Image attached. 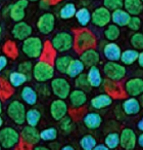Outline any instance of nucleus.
I'll return each mask as SVG.
<instances>
[{
    "label": "nucleus",
    "mask_w": 143,
    "mask_h": 150,
    "mask_svg": "<svg viewBox=\"0 0 143 150\" xmlns=\"http://www.w3.org/2000/svg\"><path fill=\"white\" fill-rule=\"evenodd\" d=\"M50 43L56 52L63 54V52L70 50L75 46V37L70 32L61 31L56 33L52 37Z\"/></svg>",
    "instance_id": "nucleus-4"
},
{
    "label": "nucleus",
    "mask_w": 143,
    "mask_h": 150,
    "mask_svg": "<svg viewBox=\"0 0 143 150\" xmlns=\"http://www.w3.org/2000/svg\"><path fill=\"white\" fill-rule=\"evenodd\" d=\"M41 120V112L36 108H31L27 110V115H26V122L27 125H32V127H37Z\"/></svg>",
    "instance_id": "nucleus-35"
},
{
    "label": "nucleus",
    "mask_w": 143,
    "mask_h": 150,
    "mask_svg": "<svg viewBox=\"0 0 143 150\" xmlns=\"http://www.w3.org/2000/svg\"><path fill=\"white\" fill-rule=\"evenodd\" d=\"M103 86L105 92L108 95H110L112 98L116 97L118 99H121V98H124L125 95H127L126 92H125L124 86H121V83H119L118 81H112V80L105 78L103 80Z\"/></svg>",
    "instance_id": "nucleus-20"
},
{
    "label": "nucleus",
    "mask_w": 143,
    "mask_h": 150,
    "mask_svg": "<svg viewBox=\"0 0 143 150\" xmlns=\"http://www.w3.org/2000/svg\"><path fill=\"white\" fill-rule=\"evenodd\" d=\"M29 6V0H19L11 4L9 18L15 23L23 22L26 17V8Z\"/></svg>",
    "instance_id": "nucleus-15"
},
{
    "label": "nucleus",
    "mask_w": 143,
    "mask_h": 150,
    "mask_svg": "<svg viewBox=\"0 0 143 150\" xmlns=\"http://www.w3.org/2000/svg\"><path fill=\"white\" fill-rule=\"evenodd\" d=\"M4 125V119H3V117L1 116L0 117V127H3Z\"/></svg>",
    "instance_id": "nucleus-59"
},
{
    "label": "nucleus",
    "mask_w": 143,
    "mask_h": 150,
    "mask_svg": "<svg viewBox=\"0 0 143 150\" xmlns=\"http://www.w3.org/2000/svg\"><path fill=\"white\" fill-rule=\"evenodd\" d=\"M142 32H143V27H142Z\"/></svg>",
    "instance_id": "nucleus-61"
},
{
    "label": "nucleus",
    "mask_w": 143,
    "mask_h": 150,
    "mask_svg": "<svg viewBox=\"0 0 143 150\" xmlns=\"http://www.w3.org/2000/svg\"><path fill=\"white\" fill-rule=\"evenodd\" d=\"M90 3L91 2H90V1H87V0H86V1H80V5H81V7H87Z\"/></svg>",
    "instance_id": "nucleus-58"
},
{
    "label": "nucleus",
    "mask_w": 143,
    "mask_h": 150,
    "mask_svg": "<svg viewBox=\"0 0 143 150\" xmlns=\"http://www.w3.org/2000/svg\"><path fill=\"white\" fill-rule=\"evenodd\" d=\"M122 52V48L116 42H106L102 46V54H103L104 58L107 61H110V62H119V61H121Z\"/></svg>",
    "instance_id": "nucleus-16"
},
{
    "label": "nucleus",
    "mask_w": 143,
    "mask_h": 150,
    "mask_svg": "<svg viewBox=\"0 0 143 150\" xmlns=\"http://www.w3.org/2000/svg\"><path fill=\"white\" fill-rule=\"evenodd\" d=\"M33 68H34V65L31 61H24V62H22L17 66V70L20 72L27 75L29 81L33 78Z\"/></svg>",
    "instance_id": "nucleus-41"
},
{
    "label": "nucleus",
    "mask_w": 143,
    "mask_h": 150,
    "mask_svg": "<svg viewBox=\"0 0 143 150\" xmlns=\"http://www.w3.org/2000/svg\"><path fill=\"white\" fill-rule=\"evenodd\" d=\"M86 66L84 65V63L82 62L80 59H73L70 62V66L66 71V75L70 78H77L79 75H81L82 73H84Z\"/></svg>",
    "instance_id": "nucleus-27"
},
{
    "label": "nucleus",
    "mask_w": 143,
    "mask_h": 150,
    "mask_svg": "<svg viewBox=\"0 0 143 150\" xmlns=\"http://www.w3.org/2000/svg\"><path fill=\"white\" fill-rule=\"evenodd\" d=\"M7 80H8V82L10 83V86H13V88H20V86H23L26 82L29 81L27 75L20 72L19 70L11 71V72L8 74Z\"/></svg>",
    "instance_id": "nucleus-29"
},
{
    "label": "nucleus",
    "mask_w": 143,
    "mask_h": 150,
    "mask_svg": "<svg viewBox=\"0 0 143 150\" xmlns=\"http://www.w3.org/2000/svg\"><path fill=\"white\" fill-rule=\"evenodd\" d=\"M34 150H48V147L46 146H43V145H35L34 146Z\"/></svg>",
    "instance_id": "nucleus-57"
},
{
    "label": "nucleus",
    "mask_w": 143,
    "mask_h": 150,
    "mask_svg": "<svg viewBox=\"0 0 143 150\" xmlns=\"http://www.w3.org/2000/svg\"><path fill=\"white\" fill-rule=\"evenodd\" d=\"M78 9L76 5L72 2H66L60 6L58 11V17L61 20H70L74 17H76Z\"/></svg>",
    "instance_id": "nucleus-30"
},
{
    "label": "nucleus",
    "mask_w": 143,
    "mask_h": 150,
    "mask_svg": "<svg viewBox=\"0 0 143 150\" xmlns=\"http://www.w3.org/2000/svg\"><path fill=\"white\" fill-rule=\"evenodd\" d=\"M137 129L140 132H143V116L140 118V120L137 122Z\"/></svg>",
    "instance_id": "nucleus-56"
},
{
    "label": "nucleus",
    "mask_w": 143,
    "mask_h": 150,
    "mask_svg": "<svg viewBox=\"0 0 143 150\" xmlns=\"http://www.w3.org/2000/svg\"><path fill=\"white\" fill-rule=\"evenodd\" d=\"M103 6L112 13L118 9L124 8V1L123 0H104Z\"/></svg>",
    "instance_id": "nucleus-43"
},
{
    "label": "nucleus",
    "mask_w": 143,
    "mask_h": 150,
    "mask_svg": "<svg viewBox=\"0 0 143 150\" xmlns=\"http://www.w3.org/2000/svg\"><path fill=\"white\" fill-rule=\"evenodd\" d=\"M21 99L23 102L30 106H34L38 102V93L36 88L30 86H26L21 91Z\"/></svg>",
    "instance_id": "nucleus-25"
},
{
    "label": "nucleus",
    "mask_w": 143,
    "mask_h": 150,
    "mask_svg": "<svg viewBox=\"0 0 143 150\" xmlns=\"http://www.w3.org/2000/svg\"><path fill=\"white\" fill-rule=\"evenodd\" d=\"M79 59L88 68L93 66H97L100 63V54L95 48H89V50H84L83 52L80 54Z\"/></svg>",
    "instance_id": "nucleus-19"
},
{
    "label": "nucleus",
    "mask_w": 143,
    "mask_h": 150,
    "mask_svg": "<svg viewBox=\"0 0 143 150\" xmlns=\"http://www.w3.org/2000/svg\"><path fill=\"white\" fill-rule=\"evenodd\" d=\"M94 150H110L108 148V146L105 143H100V144H96V146L94 147Z\"/></svg>",
    "instance_id": "nucleus-50"
},
{
    "label": "nucleus",
    "mask_w": 143,
    "mask_h": 150,
    "mask_svg": "<svg viewBox=\"0 0 143 150\" xmlns=\"http://www.w3.org/2000/svg\"><path fill=\"white\" fill-rule=\"evenodd\" d=\"M137 144H138L141 148H143V132L138 136V138H137Z\"/></svg>",
    "instance_id": "nucleus-54"
},
{
    "label": "nucleus",
    "mask_w": 143,
    "mask_h": 150,
    "mask_svg": "<svg viewBox=\"0 0 143 150\" xmlns=\"http://www.w3.org/2000/svg\"><path fill=\"white\" fill-rule=\"evenodd\" d=\"M87 78L90 86L92 88H97L103 84V77H102L101 71L97 66H93L88 68L87 71Z\"/></svg>",
    "instance_id": "nucleus-23"
},
{
    "label": "nucleus",
    "mask_w": 143,
    "mask_h": 150,
    "mask_svg": "<svg viewBox=\"0 0 143 150\" xmlns=\"http://www.w3.org/2000/svg\"><path fill=\"white\" fill-rule=\"evenodd\" d=\"M11 94H13V86H10L8 80H5V78H1V97L5 99Z\"/></svg>",
    "instance_id": "nucleus-45"
},
{
    "label": "nucleus",
    "mask_w": 143,
    "mask_h": 150,
    "mask_svg": "<svg viewBox=\"0 0 143 150\" xmlns=\"http://www.w3.org/2000/svg\"><path fill=\"white\" fill-rule=\"evenodd\" d=\"M112 22V11H108L103 5L98 6L92 11L91 23L98 28L107 27Z\"/></svg>",
    "instance_id": "nucleus-9"
},
{
    "label": "nucleus",
    "mask_w": 143,
    "mask_h": 150,
    "mask_svg": "<svg viewBox=\"0 0 143 150\" xmlns=\"http://www.w3.org/2000/svg\"><path fill=\"white\" fill-rule=\"evenodd\" d=\"M50 115L56 121H59L68 113V105L62 99L53 100L50 104Z\"/></svg>",
    "instance_id": "nucleus-13"
},
{
    "label": "nucleus",
    "mask_w": 143,
    "mask_h": 150,
    "mask_svg": "<svg viewBox=\"0 0 143 150\" xmlns=\"http://www.w3.org/2000/svg\"><path fill=\"white\" fill-rule=\"evenodd\" d=\"M75 86L77 88H79V90H82L86 93L90 92L92 88L89 81H88L87 74H85V73H82L77 78H75Z\"/></svg>",
    "instance_id": "nucleus-39"
},
{
    "label": "nucleus",
    "mask_w": 143,
    "mask_h": 150,
    "mask_svg": "<svg viewBox=\"0 0 143 150\" xmlns=\"http://www.w3.org/2000/svg\"><path fill=\"white\" fill-rule=\"evenodd\" d=\"M32 33H33V28L30 26L26 22H20V23H15L13 25V29H11V34L17 40L24 41L27 38L31 37Z\"/></svg>",
    "instance_id": "nucleus-17"
},
{
    "label": "nucleus",
    "mask_w": 143,
    "mask_h": 150,
    "mask_svg": "<svg viewBox=\"0 0 143 150\" xmlns=\"http://www.w3.org/2000/svg\"><path fill=\"white\" fill-rule=\"evenodd\" d=\"M38 31L43 35H49L55 28V16L52 13H44L38 18L37 23Z\"/></svg>",
    "instance_id": "nucleus-10"
},
{
    "label": "nucleus",
    "mask_w": 143,
    "mask_h": 150,
    "mask_svg": "<svg viewBox=\"0 0 143 150\" xmlns=\"http://www.w3.org/2000/svg\"><path fill=\"white\" fill-rule=\"evenodd\" d=\"M21 133L13 127H4L0 131V144L4 149H11L21 143Z\"/></svg>",
    "instance_id": "nucleus-5"
},
{
    "label": "nucleus",
    "mask_w": 143,
    "mask_h": 150,
    "mask_svg": "<svg viewBox=\"0 0 143 150\" xmlns=\"http://www.w3.org/2000/svg\"><path fill=\"white\" fill-rule=\"evenodd\" d=\"M130 43L134 50H143V32H135L130 38Z\"/></svg>",
    "instance_id": "nucleus-42"
},
{
    "label": "nucleus",
    "mask_w": 143,
    "mask_h": 150,
    "mask_svg": "<svg viewBox=\"0 0 143 150\" xmlns=\"http://www.w3.org/2000/svg\"><path fill=\"white\" fill-rule=\"evenodd\" d=\"M124 88L129 97H140L143 94V78H130L124 83Z\"/></svg>",
    "instance_id": "nucleus-14"
},
{
    "label": "nucleus",
    "mask_w": 143,
    "mask_h": 150,
    "mask_svg": "<svg viewBox=\"0 0 143 150\" xmlns=\"http://www.w3.org/2000/svg\"><path fill=\"white\" fill-rule=\"evenodd\" d=\"M21 137L22 141L28 146H35L41 141L40 132L37 129V127L29 125L23 127L21 131Z\"/></svg>",
    "instance_id": "nucleus-11"
},
{
    "label": "nucleus",
    "mask_w": 143,
    "mask_h": 150,
    "mask_svg": "<svg viewBox=\"0 0 143 150\" xmlns=\"http://www.w3.org/2000/svg\"><path fill=\"white\" fill-rule=\"evenodd\" d=\"M55 74V67L50 62L44 60H39L34 64L33 78L39 83H45L51 81Z\"/></svg>",
    "instance_id": "nucleus-2"
},
{
    "label": "nucleus",
    "mask_w": 143,
    "mask_h": 150,
    "mask_svg": "<svg viewBox=\"0 0 143 150\" xmlns=\"http://www.w3.org/2000/svg\"><path fill=\"white\" fill-rule=\"evenodd\" d=\"M96 144H97L96 139L90 134L83 136L79 141L80 147L83 150H94V147L96 146Z\"/></svg>",
    "instance_id": "nucleus-37"
},
{
    "label": "nucleus",
    "mask_w": 143,
    "mask_h": 150,
    "mask_svg": "<svg viewBox=\"0 0 143 150\" xmlns=\"http://www.w3.org/2000/svg\"><path fill=\"white\" fill-rule=\"evenodd\" d=\"M124 9L131 17L139 16L143 11L142 0H124Z\"/></svg>",
    "instance_id": "nucleus-28"
},
{
    "label": "nucleus",
    "mask_w": 143,
    "mask_h": 150,
    "mask_svg": "<svg viewBox=\"0 0 143 150\" xmlns=\"http://www.w3.org/2000/svg\"><path fill=\"white\" fill-rule=\"evenodd\" d=\"M11 4H13V3H10V4H7L6 6L3 7V9H2V16H3V17L9 16V13H10V9H11Z\"/></svg>",
    "instance_id": "nucleus-51"
},
{
    "label": "nucleus",
    "mask_w": 143,
    "mask_h": 150,
    "mask_svg": "<svg viewBox=\"0 0 143 150\" xmlns=\"http://www.w3.org/2000/svg\"><path fill=\"white\" fill-rule=\"evenodd\" d=\"M73 58L68 54H62V56H58L54 59V67L55 70L58 71L61 74H66V71L70 66V62H72Z\"/></svg>",
    "instance_id": "nucleus-31"
},
{
    "label": "nucleus",
    "mask_w": 143,
    "mask_h": 150,
    "mask_svg": "<svg viewBox=\"0 0 143 150\" xmlns=\"http://www.w3.org/2000/svg\"><path fill=\"white\" fill-rule=\"evenodd\" d=\"M138 50L134 48H128V50H123L122 56H121V63L125 66H131L138 61Z\"/></svg>",
    "instance_id": "nucleus-32"
},
{
    "label": "nucleus",
    "mask_w": 143,
    "mask_h": 150,
    "mask_svg": "<svg viewBox=\"0 0 143 150\" xmlns=\"http://www.w3.org/2000/svg\"><path fill=\"white\" fill-rule=\"evenodd\" d=\"M6 114L15 125H24L26 123V106L20 100H13L6 107Z\"/></svg>",
    "instance_id": "nucleus-6"
},
{
    "label": "nucleus",
    "mask_w": 143,
    "mask_h": 150,
    "mask_svg": "<svg viewBox=\"0 0 143 150\" xmlns=\"http://www.w3.org/2000/svg\"><path fill=\"white\" fill-rule=\"evenodd\" d=\"M137 63H138V65H139L140 68H143V50H141V52H139V57H138V61H137Z\"/></svg>",
    "instance_id": "nucleus-53"
},
{
    "label": "nucleus",
    "mask_w": 143,
    "mask_h": 150,
    "mask_svg": "<svg viewBox=\"0 0 143 150\" xmlns=\"http://www.w3.org/2000/svg\"><path fill=\"white\" fill-rule=\"evenodd\" d=\"M137 138L138 136L136 135L134 129L130 127H124L120 134V146L126 150L135 149L137 145Z\"/></svg>",
    "instance_id": "nucleus-12"
},
{
    "label": "nucleus",
    "mask_w": 143,
    "mask_h": 150,
    "mask_svg": "<svg viewBox=\"0 0 143 150\" xmlns=\"http://www.w3.org/2000/svg\"><path fill=\"white\" fill-rule=\"evenodd\" d=\"M50 88H51L52 94L58 99H62V100L68 99V96L72 92L70 83L63 77H54L50 81Z\"/></svg>",
    "instance_id": "nucleus-8"
},
{
    "label": "nucleus",
    "mask_w": 143,
    "mask_h": 150,
    "mask_svg": "<svg viewBox=\"0 0 143 150\" xmlns=\"http://www.w3.org/2000/svg\"><path fill=\"white\" fill-rule=\"evenodd\" d=\"M76 20H77L78 24L81 26L82 28H85L88 26V24L91 22L92 13L89 11L88 7H80L78 9L77 13H76Z\"/></svg>",
    "instance_id": "nucleus-33"
},
{
    "label": "nucleus",
    "mask_w": 143,
    "mask_h": 150,
    "mask_svg": "<svg viewBox=\"0 0 143 150\" xmlns=\"http://www.w3.org/2000/svg\"><path fill=\"white\" fill-rule=\"evenodd\" d=\"M143 23L142 20L139 16H134V17H131V20L128 24V28L131 31L134 32H139V30L142 29Z\"/></svg>",
    "instance_id": "nucleus-44"
},
{
    "label": "nucleus",
    "mask_w": 143,
    "mask_h": 150,
    "mask_svg": "<svg viewBox=\"0 0 143 150\" xmlns=\"http://www.w3.org/2000/svg\"><path fill=\"white\" fill-rule=\"evenodd\" d=\"M122 108L124 110L126 115H136L140 112L141 110V104L140 101L136 99V97H129L125 99L122 103Z\"/></svg>",
    "instance_id": "nucleus-22"
},
{
    "label": "nucleus",
    "mask_w": 143,
    "mask_h": 150,
    "mask_svg": "<svg viewBox=\"0 0 143 150\" xmlns=\"http://www.w3.org/2000/svg\"><path fill=\"white\" fill-rule=\"evenodd\" d=\"M104 143L110 149H116L120 146V134L116 132H112L107 134L104 138Z\"/></svg>",
    "instance_id": "nucleus-38"
},
{
    "label": "nucleus",
    "mask_w": 143,
    "mask_h": 150,
    "mask_svg": "<svg viewBox=\"0 0 143 150\" xmlns=\"http://www.w3.org/2000/svg\"><path fill=\"white\" fill-rule=\"evenodd\" d=\"M139 101H140V104H141V107L143 108V94L140 96V99H139Z\"/></svg>",
    "instance_id": "nucleus-60"
},
{
    "label": "nucleus",
    "mask_w": 143,
    "mask_h": 150,
    "mask_svg": "<svg viewBox=\"0 0 143 150\" xmlns=\"http://www.w3.org/2000/svg\"><path fill=\"white\" fill-rule=\"evenodd\" d=\"M88 97L86 92L82 90H79V88H75L70 92V96H68V101H70V106L73 107L74 109H78L81 108L82 106L87 103Z\"/></svg>",
    "instance_id": "nucleus-21"
},
{
    "label": "nucleus",
    "mask_w": 143,
    "mask_h": 150,
    "mask_svg": "<svg viewBox=\"0 0 143 150\" xmlns=\"http://www.w3.org/2000/svg\"><path fill=\"white\" fill-rule=\"evenodd\" d=\"M60 150H75V147L73 145H70V144H66V145L61 146Z\"/></svg>",
    "instance_id": "nucleus-55"
},
{
    "label": "nucleus",
    "mask_w": 143,
    "mask_h": 150,
    "mask_svg": "<svg viewBox=\"0 0 143 150\" xmlns=\"http://www.w3.org/2000/svg\"><path fill=\"white\" fill-rule=\"evenodd\" d=\"M112 101L114 99L110 95H108L107 93H103L94 96L90 101V106L95 110H102L110 107L112 104Z\"/></svg>",
    "instance_id": "nucleus-18"
},
{
    "label": "nucleus",
    "mask_w": 143,
    "mask_h": 150,
    "mask_svg": "<svg viewBox=\"0 0 143 150\" xmlns=\"http://www.w3.org/2000/svg\"><path fill=\"white\" fill-rule=\"evenodd\" d=\"M49 148H50V149L56 150V149H59V148H61V147H60V145H59V143H58V142L52 141V142H50Z\"/></svg>",
    "instance_id": "nucleus-52"
},
{
    "label": "nucleus",
    "mask_w": 143,
    "mask_h": 150,
    "mask_svg": "<svg viewBox=\"0 0 143 150\" xmlns=\"http://www.w3.org/2000/svg\"><path fill=\"white\" fill-rule=\"evenodd\" d=\"M7 64H8L7 57L4 56V54H1L0 56V71H4L7 67Z\"/></svg>",
    "instance_id": "nucleus-48"
},
{
    "label": "nucleus",
    "mask_w": 143,
    "mask_h": 150,
    "mask_svg": "<svg viewBox=\"0 0 143 150\" xmlns=\"http://www.w3.org/2000/svg\"><path fill=\"white\" fill-rule=\"evenodd\" d=\"M41 140L44 142H52L57 138V129L54 127H50L47 129H44L40 132Z\"/></svg>",
    "instance_id": "nucleus-40"
},
{
    "label": "nucleus",
    "mask_w": 143,
    "mask_h": 150,
    "mask_svg": "<svg viewBox=\"0 0 143 150\" xmlns=\"http://www.w3.org/2000/svg\"><path fill=\"white\" fill-rule=\"evenodd\" d=\"M97 45V39L93 32L83 28L81 30H77L75 33V50L77 52H83L84 50L89 48H95Z\"/></svg>",
    "instance_id": "nucleus-1"
},
{
    "label": "nucleus",
    "mask_w": 143,
    "mask_h": 150,
    "mask_svg": "<svg viewBox=\"0 0 143 150\" xmlns=\"http://www.w3.org/2000/svg\"><path fill=\"white\" fill-rule=\"evenodd\" d=\"M103 35L107 41L110 42H114L116 39H119L121 35V29L119 26L114 25V24H110L107 27L104 29L103 31Z\"/></svg>",
    "instance_id": "nucleus-34"
},
{
    "label": "nucleus",
    "mask_w": 143,
    "mask_h": 150,
    "mask_svg": "<svg viewBox=\"0 0 143 150\" xmlns=\"http://www.w3.org/2000/svg\"><path fill=\"white\" fill-rule=\"evenodd\" d=\"M75 127L76 125L74 123L73 118L68 115L64 116L61 120H59V129H61V132L64 135H70L75 129Z\"/></svg>",
    "instance_id": "nucleus-36"
},
{
    "label": "nucleus",
    "mask_w": 143,
    "mask_h": 150,
    "mask_svg": "<svg viewBox=\"0 0 143 150\" xmlns=\"http://www.w3.org/2000/svg\"><path fill=\"white\" fill-rule=\"evenodd\" d=\"M3 50H4L5 54H8V56L13 59H15V57L19 54L17 46H15V44L13 43V41H7L6 43L4 44V46H3Z\"/></svg>",
    "instance_id": "nucleus-46"
},
{
    "label": "nucleus",
    "mask_w": 143,
    "mask_h": 150,
    "mask_svg": "<svg viewBox=\"0 0 143 150\" xmlns=\"http://www.w3.org/2000/svg\"><path fill=\"white\" fill-rule=\"evenodd\" d=\"M45 44L38 36H33L24 40L22 43V52L29 59H39L42 57Z\"/></svg>",
    "instance_id": "nucleus-3"
},
{
    "label": "nucleus",
    "mask_w": 143,
    "mask_h": 150,
    "mask_svg": "<svg viewBox=\"0 0 143 150\" xmlns=\"http://www.w3.org/2000/svg\"><path fill=\"white\" fill-rule=\"evenodd\" d=\"M103 74L105 75V78L112 81L120 82L126 77L127 69L125 65L120 64L119 62H107L103 65Z\"/></svg>",
    "instance_id": "nucleus-7"
},
{
    "label": "nucleus",
    "mask_w": 143,
    "mask_h": 150,
    "mask_svg": "<svg viewBox=\"0 0 143 150\" xmlns=\"http://www.w3.org/2000/svg\"><path fill=\"white\" fill-rule=\"evenodd\" d=\"M83 123L88 129H97L102 123V116L97 112H88L83 116Z\"/></svg>",
    "instance_id": "nucleus-24"
},
{
    "label": "nucleus",
    "mask_w": 143,
    "mask_h": 150,
    "mask_svg": "<svg viewBox=\"0 0 143 150\" xmlns=\"http://www.w3.org/2000/svg\"><path fill=\"white\" fill-rule=\"evenodd\" d=\"M52 5V3L48 0H41L39 1V7L43 11H48L50 8V6Z\"/></svg>",
    "instance_id": "nucleus-49"
},
{
    "label": "nucleus",
    "mask_w": 143,
    "mask_h": 150,
    "mask_svg": "<svg viewBox=\"0 0 143 150\" xmlns=\"http://www.w3.org/2000/svg\"><path fill=\"white\" fill-rule=\"evenodd\" d=\"M36 91H37L38 95L42 97H48L51 94V88L50 86H47L46 83H39L36 86Z\"/></svg>",
    "instance_id": "nucleus-47"
},
{
    "label": "nucleus",
    "mask_w": 143,
    "mask_h": 150,
    "mask_svg": "<svg viewBox=\"0 0 143 150\" xmlns=\"http://www.w3.org/2000/svg\"><path fill=\"white\" fill-rule=\"evenodd\" d=\"M131 20V15L128 13L124 8L118 9L112 13V24L119 27H128V24Z\"/></svg>",
    "instance_id": "nucleus-26"
}]
</instances>
